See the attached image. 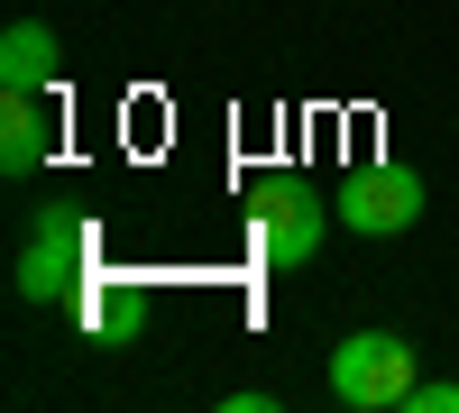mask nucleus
I'll return each mask as SVG.
<instances>
[{
  "label": "nucleus",
  "instance_id": "f257e3e1",
  "mask_svg": "<svg viewBox=\"0 0 459 413\" xmlns=\"http://www.w3.org/2000/svg\"><path fill=\"white\" fill-rule=\"evenodd\" d=\"M423 386V349L404 340V331H350V340L331 349V395L350 413H386Z\"/></svg>",
  "mask_w": 459,
  "mask_h": 413
},
{
  "label": "nucleus",
  "instance_id": "f03ea898",
  "mask_svg": "<svg viewBox=\"0 0 459 413\" xmlns=\"http://www.w3.org/2000/svg\"><path fill=\"white\" fill-rule=\"evenodd\" d=\"M331 211H340V202H322L303 175L266 184V202H257V257H266V267H313V257H322V230H331Z\"/></svg>",
  "mask_w": 459,
  "mask_h": 413
},
{
  "label": "nucleus",
  "instance_id": "7ed1b4c3",
  "mask_svg": "<svg viewBox=\"0 0 459 413\" xmlns=\"http://www.w3.org/2000/svg\"><path fill=\"white\" fill-rule=\"evenodd\" d=\"M340 220H350V239H404L413 220H423V175L359 166L350 184H340Z\"/></svg>",
  "mask_w": 459,
  "mask_h": 413
},
{
  "label": "nucleus",
  "instance_id": "20e7f679",
  "mask_svg": "<svg viewBox=\"0 0 459 413\" xmlns=\"http://www.w3.org/2000/svg\"><path fill=\"white\" fill-rule=\"evenodd\" d=\"M83 267V220L74 211H37L28 220V248H19V304H56Z\"/></svg>",
  "mask_w": 459,
  "mask_h": 413
},
{
  "label": "nucleus",
  "instance_id": "39448f33",
  "mask_svg": "<svg viewBox=\"0 0 459 413\" xmlns=\"http://www.w3.org/2000/svg\"><path fill=\"white\" fill-rule=\"evenodd\" d=\"M47 83H56V28L10 19V37H0V92H47Z\"/></svg>",
  "mask_w": 459,
  "mask_h": 413
},
{
  "label": "nucleus",
  "instance_id": "423d86ee",
  "mask_svg": "<svg viewBox=\"0 0 459 413\" xmlns=\"http://www.w3.org/2000/svg\"><path fill=\"white\" fill-rule=\"evenodd\" d=\"M37 166H47V101L10 92L0 101V175H37Z\"/></svg>",
  "mask_w": 459,
  "mask_h": 413
},
{
  "label": "nucleus",
  "instance_id": "0eeeda50",
  "mask_svg": "<svg viewBox=\"0 0 459 413\" xmlns=\"http://www.w3.org/2000/svg\"><path fill=\"white\" fill-rule=\"evenodd\" d=\"M404 413H459V386L450 377H423V386L404 395Z\"/></svg>",
  "mask_w": 459,
  "mask_h": 413
}]
</instances>
